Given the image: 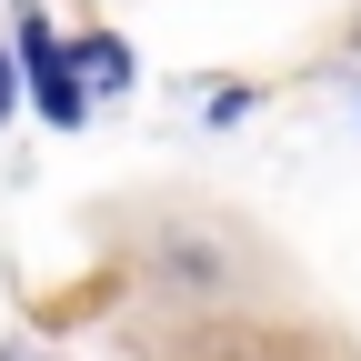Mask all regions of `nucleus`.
<instances>
[{
	"instance_id": "obj_2",
	"label": "nucleus",
	"mask_w": 361,
	"mask_h": 361,
	"mask_svg": "<svg viewBox=\"0 0 361 361\" xmlns=\"http://www.w3.org/2000/svg\"><path fill=\"white\" fill-rule=\"evenodd\" d=\"M80 61H90V71H101V80H111V90H121V80H130V51H111V40H80Z\"/></svg>"
},
{
	"instance_id": "obj_1",
	"label": "nucleus",
	"mask_w": 361,
	"mask_h": 361,
	"mask_svg": "<svg viewBox=\"0 0 361 361\" xmlns=\"http://www.w3.org/2000/svg\"><path fill=\"white\" fill-rule=\"evenodd\" d=\"M20 40H30V51H20V61H30V80H40V111H51V121H80V71L61 61V40H51V30H40V20H30Z\"/></svg>"
},
{
	"instance_id": "obj_3",
	"label": "nucleus",
	"mask_w": 361,
	"mask_h": 361,
	"mask_svg": "<svg viewBox=\"0 0 361 361\" xmlns=\"http://www.w3.org/2000/svg\"><path fill=\"white\" fill-rule=\"evenodd\" d=\"M0 111H11V71H0Z\"/></svg>"
}]
</instances>
